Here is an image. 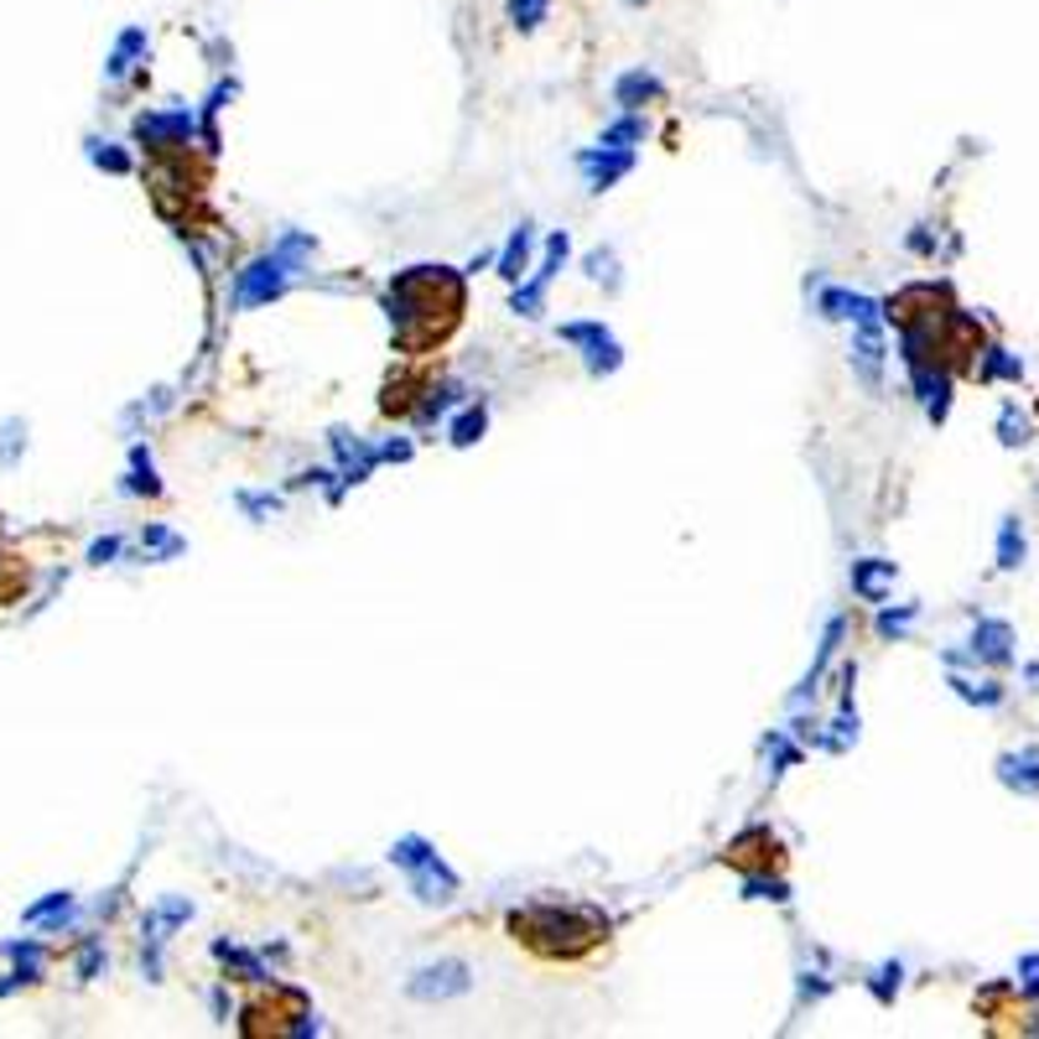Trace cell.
Wrapping results in <instances>:
<instances>
[{
  "label": "cell",
  "mask_w": 1039,
  "mask_h": 1039,
  "mask_svg": "<svg viewBox=\"0 0 1039 1039\" xmlns=\"http://www.w3.org/2000/svg\"><path fill=\"white\" fill-rule=\"evenodd\" d=\"M510 936L520 941V946H530L536 956L578 962V956H588L593 946L609 941V921H603L598 910H578V904H567V910H557V904H530V910H515L510 915Z\"/></svg>",
  "instance_id": "2"
},
{
  "label": "cell",
  "mask_w": 1039,
  "mask_h": 1039,
  "mask_svg": "<svg viewBox=\"0 0 1039 1039\" xmlns=\"http://www.w3.org/2000/svg\"><path fill=\"white\" fill-rule=\"evenodd\" d=\"M1014 630L1008 624H998V619H988V624H977V634H972V655H983V661L993 665H1008L1014 661Z\"/></svg>",
  "instance_id": "8"
},
{
  "label": "cell",
  "mask_w": 1039,
  "mask_h": 1039,
  "mask_svg": "<svg viewBox=\"0 0 1039 1039\" xmlns=\"http://www.w3.org/2000/svg\"><path fill=\"white\" fill-rule=\"evenodd\" d=\"M567 343H588V370L603 375V370H619V343L603 323H567L562 328Z\"/></svg>",
  "instance_id": "4"
},
{
  "label": "cell",
  "mask_w": 1039,
  "mask_h": 1039,
  "mask_svg": "<svg viewBox=\"0 0 1039 1039\" xmlns=\"http://www.w3.org/2000/svg\"><path fill=\"white\" fill-rule=\"evenodd\" d=\"M998 557H1004V567H1019L1024 562V530H1019V520H1004V546H998Z\"/></svg>",
  "instance_id": "17"
},
{
  "label": "cell",
  "mask_w": 1039,
  "mask_h": 1039,
  "mask_svg": "<svg viewBox=\"0 0 1039 1039\" xmlns=\"http://www.w3.org/2000/svg\"><path fill=\"white\" fill-rule=\"evenodd\" d=\"M562 260H567V235H551V245H546V260H541V271L530 276V287L515 291V312H536V308H541V297H546V287H551V276L562 271Z\"/></svg>",
  "instance_id": "6"
},
{
  "label": "cell",
  "mask_w": 1039,
  "mask_h": 1039,
  "mask_svg": "<svg viewBox=\"0 0 1039 1039\" xmlns=\"http://www.w3.org/2000/svg\"><path fill=\"white\" fill-rule=\"evenodd\" d=\"M478 432H484V411H468V416H463V422L458 426H453V443H458V447H468V443H478Z\"/></svg>",
  "instance_id": "18"
},
{
  "label": "cell",
  "mask_w": 1039,
  "mask_h": 1039,
  "mask_svg": "<svg viewBox=\"0 0 1039 1039\" xmlns=\"http://www.w3.org/2000/svg\"><path fill=\"white\" fill-rule=\"evenodd\" d=\"M998 775H1004V785L1024 790V796H1039V749L1004 754V759H998Z\"/></svg>",
  "instance_id": "9"
},
{
  "label": "cell",
  "mask_w": 1039,
  "mask_h": 1039,
  "mask_svg": "<svg viewBox=\"0 0 1039 1039\" xmlns=\"http://www.w3.org/2000/svg\"><path fill=\"white\" fill-rule=\"evenodd\" d=\"M21 588H27V567H21L11 551H0V603H11Z\"/></svg>",
  "instance_id": "12"
},
{
  "label": "cell",
  "mask_w": 1039,
  "mask_h": 1039,
  "mask_svg": "<svg viewBox=\"0 0 1039 1039\" xmlns=\"http://www.w3.org/2000/svg\"><path fill=\"white\" fill-rule=\"evenodd\" d=\"M463 318V276L447 266H416L391 281V328L406 354H432Z\"/></svg>",
  "instance_id": "1"
},
{
  "label": "cell",
  "mask_w": 1039,
  "mask_h": 1039,
  "mask_svg": "<svg viewBox=\"0 0 1039 1039\" xmlns=\"http://www.w3.org/2000/svg\"><path fill=\"white\" fill-rule=\"evenodd\" d=\"M510 17L520 32H530V27H541L546 21V0H510Z\"/></svg>",
  "instance_id": "16"
},
{
  "label": "cell",
  "mask_w": 1039,
  "mask_h": 1039,
  "mask_svg": "<svg viewBox=\"0 0 1039 1039\" xmlns=\"http://www.w3.org/2000/svg\"><path fill=\"white\" fill-rule=\"evenodd\" d=\"M526 260H530V229H515V235H510V250H505V260H499V271L515 281V276L526 271Z\"/></svg>",
  "instance_id": "13"
},
{
  "label": "cell",
  "mask_w": 1039,
  "mask_h": 1039,
  "mask_svg": "<svg viewBox=\"0 0 1039 1039\" xmlns=\"http://www.w3.org/2000/svg\"><path fill=\"white\" fill-rule=\"evenodd\" d=\"M972 375H977V380H1019L1024 364H1019V359H1008L1004 349H983V364H977Z\"/></svg>",
  "instance_id": "11"
},
{
  "label": "cell",
  "mask_w": 1039,
  "mask_h": 1039,
  "mask_svg": "<svg viewBox=\"0 0 1039 1039\" xmlns=\"http://www.w3.org/2000/svg\"><path fill=\"white\" fill-rule=\"evenodd\" d=\"M69 910H73L69 894H52V900H42V904L27 910V925H48V921H58V915H69Z\"/></svg>",
  "instance_id": "15"
},
{
  "label": "cell",
  "mask_w": 1039,
  "mask_h": 1039,
  "mask_svg": "<svg viewBox=\"0 0 1039 1039\" xmlns=\"http://www.w3.org/2000/svg\"><path fill=\"white\" fill-rule=\"evenodd\" d=\"M463 988H468V967H463V962L426 967V972H416V983H411L416 998H453V993H463Z\"/></svg>",
  "instance_id": "7"
},
{
  "label": "cell",
  "mask_w": 1039,
  "mask_h": 1039,
  "mask_svg": "<svg viewBox=\"0 0 1039 1039\" xmlns=\"http://www.w3.org/2000/svg\"><path fill=\"white\" fill-rule=\"evenodd\" d=\"M749 900H785L780 879H749Z\"/></svg>",
  "instance_id": "19"
},
{
  "label": "cell",
  "mask_w": 1039,
  "mask_h": 1039,
  "mask_svg": "<svg viewBox=\"0 0 1039 1039\" xmlns=\"http://www.w3.org/2000/svg\"><path fill=\"white\" fill-rule=\"evenodd\" d=\"M655 94H661V84H655L650 73H630V79L619 84V104H630V110H634L640 100H655Z\"/></svg>",
  "instance_id": "14"
},
{
  "label": "cell",
  "mask_w": 1039,
  "mask_h": 1039,
  "mask_svg": "<svg viewBox=\"0 0 1039 1039\" xmlns=\"http://www.w3.org/2000/svg\"><path fill=\"white\" fill-rule=\"evenodd\" d=\"M281 281H287V256L256 260V266L245 271V281H239V302H245V308H256V302H271L276 291H281Z\"/></svg>",
  "instance_id": "5"
},
{
  "label": "cell",
  "mask_w": 1039,
  "mask_h": 1039,
  "mask_svg": "<svg viewBox=\"0 0 1039 1039\" xmlns=\"http://www.w3.org/2000/svg\"><path fill=\"white\" fill-rule=\"evenodd\" d=\"M889 578H894V562H863L858 572H852V588L869 598V603H879L889 588Z\"/></svg>",
  "instance_id": "10"
},
{
  "label": "cell",
  "mask_w": 1039,
  "mask_h": 1039,
  "mask_svg": "<svg viewBox=\"0 0 1039 1039\" xmlns=\"http://www.w3.org/2000/svg\"><path fill=\"white\" fill-rule=\"evenodd\" d=\"M1004 443H1029V426H1024V416H1014V411H1004Z\"/></svg>",
  "instance_id": "20"
},
{
  "label": "cell",
  "mask_w": 1039,
  "mask_h": 1039,
  "mask_svg": "<svg viewBox=\"0 0 1039 1039\" xmlns=\"http://www.w3.org/2000/svg\"><path fill=\"white\" fill-rule=\"evenodd\" d=\"M94 162H100V167H110V172H125V156H120V152H94Z\"/></svg>",
  "instance_id": "21"
},
{
  "label": "cell",
  "mask_w": 1039,
  "mask_h": 1039,
  "mask_svg": "<svg viewBox=\"0 0 1039 1039\" xmlns=\"http://www.w3.org/2000/svg\"><path fill=\"white\" fill-rule=\"evenodd\" d=\"M391 858L411 873V889H416L422 900H453V894H458V879L443 869V858L426 848L422 837H406V842H395Z\"/></svg>",
  "instance_id": "3"
}]
</instances>
